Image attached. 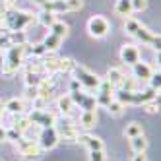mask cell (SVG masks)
Returning <instances> with one entry per match:
<instances>
[{
    "label": "cell",
    "mask_w": 161,
    "mask_h": 161,
    "mask_svg": "<svg viewBox=\"0 0 161 161\" xmlns=\"http://www.w3.org/2000/svg\"><path fill=\"white\" fill-rule=\"evenodd\" d=\"M33 21H35V16L24 12V10H8V12L0 14V27L6 31H25Z\"/></svg>",
    "instance_id": "1"
},
{
    "label": "cell",
    "mask_w": 161,
    "mask_h": 161,
    "mask_svg": "<svg viewBox=\"0 0 161 161\" xmlns=\"http://www.w3.org/2000/svg\"><path fill=\"white\" fill-rule=\"evenodd\" d=\"M27 51V45H12L4 51V62H2V70L4 74H16L21 64H24V56Z\"/></svg>",
    "instance_id": "2"
},
{
    "label": "cell",
    "mask_w": 161,
    "mask_h": 161,
    "mask_svg": "<svg viewBox=\"0 0 161 161\" xmlns=\"http://www.w3.org/2000/svg\"><path fill=\"white\" fill-rule=\"evenodd\" d=\"M72 78L76 80L80 86H82V89L89 91V93H91V91H95L97 86H99V82H101V78L97 74H93L89 68L80 66V64H74V68H72Z\"/></svg>",
    "instance_id": "3"
},
{
    "label": "cell",
    "mask_w": 161,
    "mask_h": 161,
    "mask_svg": "<svg viewBox=\"0 0 161 161\" xmlns=\"http://www.w3.org/2000/svg\"><path fill=\"white\" fill-rule=\"evenodd\" d=\"M84 8V0H47L41 10H49L53 14H62V12H78Z\"/></svg>",
    "instance_id": "4"
},
{
    "label": "cell",
    "mask_w": 161,
    "mask_h": 161,
    "mask_svg": "<svg viewBox=\"0 0 161 161\" xmlns=\"http://www.w3.org/2000/svg\"><path fill=\"white\" fill-rule=\"evenodd\" d=\"M109 31H111V24H109L107 18H103V16H93V18L87 19V33H89L91 37L103 39L105 35H109Z\"/></svg>",
    "instance_id": "5"
},
{
    "label": "cell",
    "mask_w": 161,
    "mask_h": 161,
    "mask_svg": "<svg viewBox=\"0 0 161 161\" xmlns=\"http://www.w3.org/2000/svg\"><path fill=\"white\" fill-rule=\"evenodd\" d=\"M70 97L74 101V105L80 109H84V111H97V103H95V95H91L89 91L86 89H76V91H70Z\"/></svg>",
    "instance_id": "6"
},
{
    "label": "cell",
    "mask_w": 161,
    "mask_h": 161,
    "mask_svg": "<svg viewBox=\"0 0 161 161\" xmlns=\"http://www.w3.org/2000/svg\"><path fill=\"white\" fill-rule=\"evenodd\" d=\"M33 126H41V128H47V126H56V117L53 113L45 111V109H33V113L27 114Z\"/></svg>",
    "instance_id": "7"
},
{
    "label": "cell",
    "mask_w": 161,
    "mask_h": 161,
    "mask_svg": "<svg viewBox=\"0 0 161 161\" xmlns=\"http://www.w3.org/2000/svg\"><path fill=\"white\" fill-rule=\"evenodd\" d=\"M60 142V138H58V132H56V126H47V128H41L39 132V147L41 149H53L56 147V144Z\"/></svg>",
    "instance_id": "8"
},
{
    "label": "cell",
    "mask_w": 161,
    "mask_h": 161,
    "mask_svg": "<svg viewBox=\"0 0 161 161\" xmlns=\"http://www.w3.org/2000/svg\"><path fill=\"white\" fill-rule=\"evenodd\" d=\"M132 37H136L142 45H152L153 49H159V35H157L155 31L147 29L146 25H142V24H140V27L136 29V33H134Z\"/></svg>",
    "instance_id": "9"
},
{
    "label": "cell",
    "mask_w": 161,
    "mask_h": 161,
    "mask_svg": "<svg viewBox=\"0 0 161 161\" xmlns=\"http://www.w3.org/2000/svg\"><path fill=\"white\" fill-rule=\"evenodd\" d=\"M18 146H19V152L21 155H24L25 159H35L39 153H41V147L37 142H33V140H25L24 136L18 140Z\"/></svg>",
    "instance_id": "10"
},
{
    "label": "cell",
    "mask_w": 161,
    "mask_h": 161,
    "mask_svg": "<svg viewBox=\"0 0 161 161\" xmlns=\"http://www.w3.org/2000/svg\"><path fill=\"white\" fill-rule=\"evenodd\" d=\"M119 56H120V60H122L124 64L132 66V64H136L138 60H140V49H138L136 45H130V43H128V45H122Z\"/></svg>",
    "instance_id": "11"
},
{
    "label": "cell",
    "mask_w": 161,
    "mask_h": 161,
    "mask_svg": "<svg viewBox=\"0 0 161 161\" xmlns=\"http://www.w3.org/2000/svg\"><path fill=\"white\" fill-rule=\"evenodd\" d=\"M153 74V70H152V66H149L147 62H140L138 60L136 64H132V78H136L138 82H147L149 80V76Z\"/></svg>",
    "instance_id": "12"
},
{
    "label": "cell",
    "mask_w": 161,
    "mask_h": 161,
    "mask_svg": "<svg viewBox=\"0 0 161 161\" xmlns=\"http://www.w3.org/2000/svg\"><path fill=\"white\" fill-rule=\"evenodd\" d=\"M76 142L86 146L89 152H93V149H103V140L97 138V136H91V134H78Z\"/></svg>",
    "instance_id": "13"
},
{
    "label": "cell",
    "mask_w": 161,
    "mask_h": 161,
    "mask_svg": "<svg viewBox=\"0 0 161 161\" xmlns=\"http://www.w3.org/2000/svg\"><path fill=\"white\" fill-rule=\"evenodd\" d=\"M56 107H58V111L64 114V117H70L72 111L76 109V105H74L70 93H68V95H60L58 99H56Z\"/></svg>",
    "instance_id": "14"
},
{
    "label": "cell",
    "mask_w": 161,
    "mask_h": 161,
    "mask_svg": "<svg viewBox=\"0 0 161 161\" xmlns=\"http://www.w3.org/2000/svg\"><path fill=\"white\" fill-rule=\"evenodd\" d=\"M124 72L120 70V68H117V66H113V68H109V70H107V82L113 86V87H120L122 86V82H124Z\"/></svg>",
    "instance_id": "15"
},
{
    "label": "cell",
    "mask_w": 161,
    "mask_h": 161,
    "mask_svg": "<svg viewBox=\"0 0 161 161\" xmlns=\"http://www.w3.org/2000/svg\"><path fill=\"white\" fill-rule=\"evenodd\" d=\"M4 111H6V113H10V114H18V117H19V114H24V113H25V103H24V99L14 97V99L6 101Z\"/></svg>",
    "instance_id": "16"
},
{
    "label": "cell",
    "mask_w": 161,
    "mask_h": 161,
    "mask_svg": "<svg viewBox=\"0 0 161 161\" xmlns=\"http://www.w3.org/2000/svg\"><path fill=\"white\" fill-rule=\"evenodd\" d=\"M51 31L49 33H53V35H56V37H60L62 41L66 39V35H68V31H70V25L66 24V21H60V19H56L54 24L49 27Z\"/></svg>",
    "instance_id": "17"
},
{
    "label": "cell",
    "mask_w": 161,
    "mask_h": 161,
    "mask_svg": "<svg viewBox=\"0 0 161 161\" xmlns=\"http://www.w3.org/2000/svg\"><path fill=\"white\" fill-rule=\"evenodd\" d=\"M97 122V111H82L80 113V126L84 128H91Z\"/></svg>",
    "instance_id": "18"
},
{
    "label": "cell",
    "mask_w": 161,
    "mask_h": 161,
    "mask_svg": "<svg viewBox=\"0 0 161 161\" xmlns=\"http://www.w3.org/2000/svg\"><path fill=\"white\" fill-rule=\"evenodd\" d=\"M114 14L117 16H122V18H128L132 14V4L130 0H117L114 2Z\"/></svg>",
    "instance_id": "19"
},
{
    "label": "cell",
    "mask_w": 161,
    "mask_h": 161,
    "mask_svg": "<svg viewBox=\"0 0 161 161\" xmlns=\"http://www.w3.org/2000/svg\"><path fill=\"white\" fill-rule=\"evenodd\" d=\"M35 19L39 21V24L43 25V27H51L54 21H56V14H53V12H49V10H41V12L35 16Z\"/></svg>",
    "instance_id": "20"
},
{
    "label": "cell",
    "mask_w": 161,
    "mask_h": 161,
    "mask_svg": "<svg viewBox=\"0 0 161 161\" xmlns=\"http://www.w3.org/2000/svg\"><path fill=\"white\" fill-rule=\"evenodd\" d=\"M60 45H62V39H60V37H56V35H53V33H49V35L45 37V41H43V47L47 49V53L58 51Z\"/></svg>",
    "instance_id": "21"
},
{
    "label": "cell",
    "mask_w": 161,
    "mask_h": 161,
    "mask_svg": "<svg viewBox=\"0 0 161 161\" xmlns=\"http://www.w3.org/2000/svg\"><path fill=\"white\" fill-rule=\"evenodd\" d=\"M130 147H132V152H134V153L146 152V149H147V140L144 138V134H140V136H134V138H130Z\"/></svg>",
    "instance_id": "22"
},
{
    "label": "cell",
    "mask_w": 161,
    "mask_h": 161,
    "mask_svg": "<svg viewBox=\"0 0 161 161\" xmlns=\"http://www.w3.org/2000/svg\"><path fill=\"white\" fill-rule=\"evenodd\" d=\"M58 132V138H64V140H76L78 138V130L74 124H64L62 128H56Z\"/></svg>",
    "instance_id": "23"
},
{
    "label": "cell",
    "mask_w": 161,
    "mask_h": 161,
    "mask_svg": "<svg viewBox=\"0 0 161 161\" xmlns=\"http://www.w3.org/2000/svg\"><path fill=\"white\" fill-rule=\"evenodd\" d=\"M105 109L109 111V114H113V117H120V114L124 113V109H126V105H122V103H120L119 99H114V97H113Z\"/></svg>",
    "instance_id": "24"
},
{
    "label": "cell",
    "mask_w": 161,
    "mask_h": 161,
    "mask_svg": "<svg viewBox=\"0 0 161 161\" xmlns=\"http://www.w3.org/2000/svg\"><path fill=\"white\" fill-rule=\"evenodd\" d=\"M43 72H47L49 76L58 72V58L49 56V58H43Z\"/></svg>",
    "instance_id": "25"
},
{
    "label": "cell",
    "mask_w": 161,
    "mask_h": 161,
    "mask_svg": "<svg viewBox=\"0 0 161 161\" xmlns=\"http://www.w3.org/2000/svg\"><path fill=\"white\" fill-rule=\"evenodd\" d=\"M10 45H27V35L25 31H6Z\"/></svg>",
    "instance_id": "26"
},
{
    "label": "cell",
    "mask_w": 161,
    "mask_h": 161,
    "mask_svg": "<svg viewBox=\"0 0 161 161\" xmlns=\"http://www.w3.org/2000/svg\"><path fill=\"white\" fill-rule=\"evenodd\" d=\"M140 134H144V130H142V124L140 122H128V124H126V128H124V136L126 138H128V140H130V138H134V136H140Z\"/></svg>",
    "instance_id": "27"
},
{
    "label": "cell",
    "mask_w": 161,
    "mask_h": 161,
    "mask_svg": "<svg viewBox=\"0 0 161 161\" xmlns=\"http://www.w3.org/2000/svg\"><path fill=\"white\" fill-rule=\"evenodd\" d=\"M31 126H33V124H31L29 117H19V119H18V120L14 122V128H16V130H18V132L21 134V136H24V134H25V132H27V130L31 128Z\"/></svg>",
    "instance_id": "28"
},
{
    "label": "cell",
    "mask_w": 161,
    "mask_h": 161,
    "mask_svg": "<svg viewBox=\"0 0 161 161\" xmlns=\"http://www.w3.org/2000/svg\"><path fill=\"white\" fill-rule=\"evenodd\" d=\"M138 27H140V21H138L136 18H132V16L124 18V33H128V35H134Z\"/></svg>",
    "instance_id": "29"
},
{
    "label": "cell",
    "mask_w": 161,
    "mask_h": 161,
    "mask_svg": "<svg viewBox=\"0 0 161 161\" xmlns=\"http://www.w3.org/2000/svg\"><path fill=\"white\" fill-rule=\"evenodd\" d=\"M74 68V60L64 56V58H58V72H72Z\"/></svg>",
    "instance_id": "30"
},
{
    "label": "cell",
    "mask_w": 161,
    "mask_h": 161,
    "mask_svg": "<svg viewBox=\"0 0 161 161\" xmlns=\"http://www.w3.org/2000/svg\"><path fill=\"white\" fill-rule=\"evenodd\" d=\"M29 53H31L33 56H37V58H43V56L47 54V49L43 47V43H37V45H33V47L29 49Z\"/></svg>",
    "instance_id": "31"
},
{
    "label": "cell",
    "mask_w": 161,
    "mask_h": 161,
    "mask_svg": "<svg viewBox=\"0 0 161 161\" xmlns=\"http://www.w3.org/2000/svg\"><path fill=\"white\" fill-rule=\"evenodd\" d=\"M39 82H41L39 74H33V72L25 70V86H39Z\"/></svg>",
    "instance_id": "32"
},
{
    "label": "cell",
    "mask_w": 161,
    "mask_h": 161,
    "mask_svg": "<svg viewBox=\"0 0 161 161\" xmlns=\"http://www.w3.org/2000/svg\"><path fill=\"white\" fill-rule=\"evenodd\" d=\"M24 99H27V101H35V99H37V86H25Z\"/></svg>",
    "instance_id": "33"
},
{
    "label": "cell",
    "mask_w": 161,
    "mask_h": 161,
    "mask_svg": "<svg viewBox=\"0 0 161 161\" xmlns=\"http://www.w3.org/2000/svg\"><path fill=\"white\" fill-rule=\"evenodd\" d=\"M161 76H159V70L155 72V74H152V76H149V80H147V82H149V87H152V89H155V91H159V87H161V80H159Z\"/></svg>",
    "instance_id": "34"
},
{
    "label": "cell",
    "mask_w": 161,
    "mask_h": 161,
    "mask_svg": "<svg viewBox=\"0 0 161 161\" xmlns=\"http://www.w3.org/2000/svg\"><path fill=\"white\" fill-rule=\"evenodd\" d=\"M132 4V12H144L147 8V0H130Z\"/></svg>",
    "instance_id": "35"
},
{
    "label": "cell",
    "mask_w": 161,
    "mask_h": 161,
    "mask_svg": "<svg viewBox=\"0 0 161 161\" xmlns=\"http://www.w3.org/2000/svg\"><path fill=\"white\" fill-rule=\"evenodd\" d=\"M144 109H146L147 113H157V111H159V97L147 101V103H144Z\"/></svg>",
    "instance_id": "36"
},
{
    "label": "cell",
    "mask_w": 161,
    "mask_h": 161,
    "mask_svg": "<svg viewBox=\"0 0 161 161\" xmlns=\"http://www.w3.org/2000/svg\"><path fill=\"white\" fill-rule=\"evenodd\" d=\"M21 138V134L14 128V126H10V128H6V140H12V142H18Z\"/></svg>",
    "instance_id": "37"
},
{
    "label": "cell",
    "mask_w": 161,
    "mask_h": 161,
    "mask_svg": "<svg viewBox=\"0 0 161 161\" xmlns=\"http://www.w3.org/2000/svg\"><path fill=\"white\" fill-rule=\"evenodd\" d=\"M89 161H105V152H103V149H93V152H89Z\"/></svg>",
    "instance_id": "38"
},
{
    "label": "cell",
    "mask_w": 161,
    "mask_h": 161,
    "mask_svg": "<svg viewBox=\"0 0 161 161\" xmlns=\"http://www.w3.org/2000/svg\"><path fill=\"white\" fill-rule=\"evenodd\" d=\"M132 161H147V155H146V152H140V153H134Z\"/></svg>",
    "instance_id": "39"
},
{
    "label": "cell",
    "mask_w": 161,
    "mask_h": 161,
    "mask_svg": "<svg viewBox=\"0 0 161 161\" xmlns=\"http://www.w3.org/2000/svg\"><path fill=\"white\" fill-rule=\"evenodd\" d=\"M4 140H6V128L0 124V142H4Z\"/></svg>",
    "instance_id": "40"
},
{
    "label": "cell",
    "mask_w": 161,
    "mask_h": 161,
    "mask_svg": "<svg viewBox=\"0 0 161 161\" xmlns=\"http://www.w3.org/2000/svg\"><path fill=\"white\" fill-rule=\"evenodd\" d=\"M2 62H4V51H0V68H2Z\"/></svg>",
    "instance_id": "41"
},
{
    "label": "cell",
    "mask_w": 161,
    "mask_h": 161,
    "mask_svg": "<svg viewBox=\"0 0 161 161\" xmlns=\"http://www.w3.org/2000/svg\"><path fill=\"white\" fill-rule=\"evenodd\" d=\"M33 2H35V4H39V6H43L45 2H47V0H33Z\"/></svg>",
    "instance_id": "42"
},
{
    "label": "cell",
    "mask_w": 161,
    "mask_h": 161,
    "mask_svg": "<svg viewBox=\"0 0 161 161\" xmlns=\"http://www.w3.org/2000/svg\"><path fill=\"white\" fill-rule=\"evenodd\" d=\"M2 113H4V107L0 105V120H2Z\"/></svg>",
    "instance_id": "43"
},
{
    "label": "cell",
    "mask_w": 161,
    "mask_h": 161,
    "mask_svg": "<svg viewBox=\"0 0 161 161\" xmlns=\"http://www.w3.org/2000/svg\"><path fill=\"white\" fill-rule=\"evenodd\" d=\"M0 2H4V0H0Z\"/></svg>",
    "instance_id": "44"
},
{
    "label": "cell",
    "mask_w": 161,
    "mask_h": 161,
    "mask_svg": "<svg viewBox=\"0 0 161 161\" xmlns=\"http://www.w3.org/2000/svg\"><path fill=\"white\" fill-rule=\"evenodd\" d=\"M0 14H2V12H0Z\"/></svg>",
    "instance_id": "45"
}]
</instances>
